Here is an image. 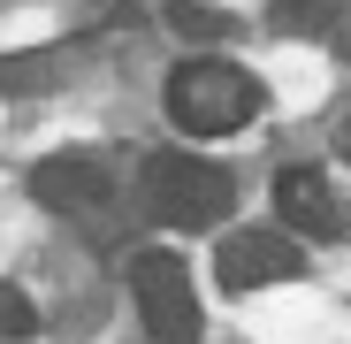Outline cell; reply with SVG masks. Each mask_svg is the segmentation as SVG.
Listing matches in <instances>:
<instances>
[{
  "label": "cell",
  "instance_id": "cell-3",
  "mask_svg": "<svg viewBox=\"0 0 351 344\" xmlns=\"http://www.w3.org/2000/svg\"><path fill=\"white\" fill-rule=\"evenodd\" d=\"M130 299L153 344H199V291H191V268L176 253H138L130 260Z\"/></svg>",
  "mask_w": 351,
  "mask_h": 344
},
{
  "label": "cell",
  "instance_id": "cell-9",
  "mask_svg": "<svg viewBox=\"0 0 351 344\" xmlns=\"http://www.w3.org/2000/svg\"><path fill=\"white\" fill-rule=\"evenodd\" d=\"M321 31H328V46H336V54H343V62H351V8H343V16H328V23H321Z\"/></svg>",
  "mask_w": 351,
  "mask_h": 344
},
{
  "label": "cell",
  "instance_id": "cell-4",
  "mask_svg": "<svg viewBox=\"0 0 351 344\" xmlns=\"http://www.w3.org/2000/svg\"><path fill=\"white\" fill-rule=\"evenodd\" d=\"M306 268L298 238L275 222V229H229L221 253H214V275H221V291H267V283H290Z\"/></svg>",
  "mask_w": 351,
  "mask_h": 344
},
{
  "label": "cell",
  "instance_id": "cell-1",
  "mask_svg": "<svg viewBox=\"0 0 351 344\" xmlns=\"http://www.w3.org/2000/svg\"><path fill=\"white\" fill-rule=\"evenodd\" d=\"M168 115H176V130H191V138H229V130H245L252 115H260V77L237 69V62H221V54L176 62Z\"/></svg>",
  "mask_w": 351,
  "mask_h": 344
},
{
  "label": "cell",
  "instance_id": "cell-7",
  "mask_svg": "<svg viewBox=\"0 0 351 344\" xmlns=\"http://www.w3.org/2000/svg\"><path fill=\"white\" fill-rule=\"evenodd\" d=\"M0 336H38V306L16 291V283H0Z\"/></svg>",
  "mask_w": 351,
  "mask_h": 344
},
{
  "label": "cell",
  "instance_id": "cell-8",
  "mask_svg": "<svg viewBox=\"0 0 351 344\" xmlns=\"http://www.w3.org/2000/svg\"><path fill=\"white\" fill-rule=\"evenodd\" d=\"M343 8H351V0H290L282 16H290V23H313V31H321V23H328V16H343Z\"/></svg>",
  "mask_w": 351,
  "mask_h": 344
},
{
  "label": "cell",
  "instance_id": "cell-2",
  "mask_svg": "<svg viewBox=\"0 0 351 344\" xmlns=\"http://www.w3.org/2000/svg\"><path fill=\"white\" fill-rule=\"evenodd\" d=\"M145 199L168 229H214L237 207V184H229V168H214L199 153H153L145 161Z\"/></svg>",
  "mask_w": 351,
  "mask_h": 344
},
{
  "label": "cell",
  "instance_id": "cell-5",
  "mask_svg": "<svg viewBox=\"0 0 351 344\" xmlns=\"http://www.w3.org/2000/svg\"><path fill=\"white\" fill-rule=\"evenodd\" d=\"M31 199H46L53 214H92V207H107V168H99V153H53V161H38V168H31Z\"/></svg>",
  "mask_w": 351,
  "mask_h": 344
},
{
  "label": "cell",
  "instance_id": "cell-10",
  "mask_svg": "<svg viewBox=\"0 0 351 344\" xmlns=\"http://www.w3.org/2000/svg\"><path fill=\"white\" fill-rule=\"evenodd\" d=\"M343 146H351V138H343Z\"/></svg>",
  "mask_w": 351,
  "mask_h": 344
},
{
  "label": "cell",
  "instance_id": "cell-6",
  "mask_svg": "<svg viewBox=\"0 0 351 344\" xmlns=\"http://www.w3.org/2000/svg\"><path fill=\"white\" fill-rule=\"evenodd\" d=\"M275 214H282L290 238H328V229H336L328 176H321V168H282V176H275Z\"/></svg>",
  "mask_w": 351,
  "mask_h": 344
}]
</instances>
